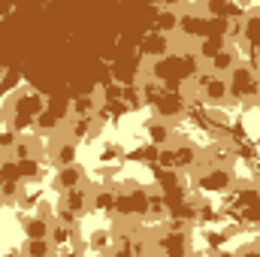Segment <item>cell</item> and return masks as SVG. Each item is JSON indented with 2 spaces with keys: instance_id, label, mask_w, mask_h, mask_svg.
<instances>
[{
  "instance_id": "1",
  "label": "cell",
  "mask_w": 260,
  "mask_h": 257,
  "mask_svg": "<svg viewBox=\"0 0 260 257\" xmlns=\"http://www.w3.org/2000/svg\"><path fill=\"white\" fill-rule=\"evenodd\" d=\"M227 85H230L233 100H254L257 91H260L257 70H254L251 64H236V70L227 76Z\"/></svg>"
},
{
  "instance_id": "2",
  "label": "cell",
  "mask_w": 260,
  "mask_h": 257,
  "mask_svg": "<svg viewBox=\"0 0 260 257\" xmlns=\"http://www.w3.org/2000/svg\"><path fill=\"white\" fill-rule=\"evenodd\" d=\"M194 82H197V88L203 91V103H209V106H227V103H233V94H230L227 79L212 76V73L206 70V73L197 76Z\"/></svg>"
},
{
  "instance_id": "3",
  "label": "cell",
  "mask_w": 260,
  "mask_h": 257,
  "mask_svg": "<svg viewBox=\"0 0 260 257\" xmlns=\"http://www.w3.org/2000/svg\"><path fill=\"white\" fill-rule=\"evenodd\" d=\"M233 185V170L230 167H203V173L197 176V188L206 194L227 191Z\"/></svg>"
},
{
  "instance_id": "4",
  "label": "cell",
  "mask_w": 260,
  "mask_h": 257,
  "mask_svg": "<svg viewBox=\"0 0 260 257\" xmlns=\"http://www.w3.org/2000/svg\"><path fill=\"white\" fill-rule=\"evenodd\" d=\"M157 251L167 257H191L188 233H182V230H164L157 236Z\"/></svg>"
},
{
  "instance_id": "5",
  "label": "cell",
  "mask_w": 260,
  "mask_h": 257,
  "mask_svg": "<svg viewBox=\"0 0 260 257\" xmlns=\"http://www.w3.org/2000/svg\"><path fill=\"white\" fill-rule=\"evenodd\" d=\"M76 151H79V142H73L67 133L61 139L55 136L52 145H49V160H52L58 170H61V167H73V164H76Z\"/></svg>"
},
{
  "instance_id": "6",
  "label": "cell",
  "mask_w": 260,
  "mask_h": 257,
  "mask_svg": "<svg viewBox=\"0 0 260 257\" xmlns=\"http://www.w3.org/2000/svg\"><path fill=\"white\" fill-rule=\"evenodd\" d=\"M179 115H185V97L176 94V91H164L160 100L154 103V118L170 121V118H179Z\"/></svg>"
},
{
  "instance_id": "7",
  "label": "cell",
  "mask_w": 260,
  "mask_h": 257,
  "mask_svg": "<svg viewBox=\"0 0 260 257\" xmlns=\"http://www.w3.org/2000/svg\"><path fill=\"white\" fill-rule=\"evenodd\" d=\"M206 15H200L197 9H182V18H179V34L185 40H203L206 37Z\"/></svg>"
},
{
  "instance_id": "8",
  "label": "cell",
  "mask_w": 260,
  "mask_h": 257,
  "mask_svg": "<svg viewBox=\"0 0 260 257\" xmlns=\"http://www.w3.org/2000/svg\"><path fill=\"white\" fill-rule=\"evenodd\" d=\"M82 182H85V170L79 167V164H73V167H61V170H55V179H52V188L55 191H73V188H82Z\"/></svg>"
},
{
  "instance_id": "9",
  "label": "cell",
  "mask_w": 260,
  "mask_h": 257,
  "mask_svg": "<svg viewBox=\"0 0 260 257\" xmlns=\"http://www.w3.org/2000/svg\"><path fill=\"white\" fill-rule=\"evenodd\" d=\"M67 109L70 106H46V112L34 121V127H37V133H58L61 130V121H64V115H67Z\"/></svg>"
},
{
  "instance_id": "10",
  "label": "cell",
  "mask_w": 260,
  "mask_h": 257,
  "mask_svg": "<svg viewBox=\"0 0 260 257\" xmlns=\"http://www.w3.org/2000/svg\"><path fill=\"white\" fill-rule=\"evenodd\" d=\"M91 194H94V191H88L85 185H82V188H73V191H67V194H64L61 206H67V209H70V212L79 218V215L91 212Z\"/></svg>"
},
{
  "instance_id": "11",
  "label": "cell",
  "mask_w": 260,
  "mask_h": 257,
  "mask_svg": "<svg viewBox=\"0 0 260 257\" xmlns=\"http://www.w3.org/2000/svg\"><path fill=\"white\" fill-rule=\"evenodd\" d=\"M236 64H239V58H236V49H221L212 61H209V73L212 76H221V79H227L233 70H236Z\"/></svg>"
},
{
  "instance_id": "12",
  "label": "cell",
  "mask_w": 260,
  "mask_h": 257,
  "mask_svg": "<svg viewBox=\"0 0 260 257\" xmlns=\"http://www.w3.org/2000/svg\"><path fill=\"white\" fill-rule=\"evenodd\" d=\"M142 49H145V55L148 58H154V61H167L170 58V52H173V43H170V37H164V34H151V37H145V43H142Z\"/></svg>"
},
{
  "instance_id": "13",
  "label": "cell",
  "mask_w": 260,
  "mask_h": 257,
  "mask_svg": "<svg viewBox=\"0 0 260 257\" xmlns=\"http://www.w3.org/2000/svg\"><path fill=\"white\" fill-rule=\"evenodd\" d=\"M200 160H203V151L191 145V142H182V145H176V170H197L200 167Z\"/></svg>"
},
{
  "instance_id": "14",
  "label": "cell",
  "mask_w": 260,
  "mask_h": 257,
  "mask_svg": "<svg viewBox=\"0 0 260 257\" xmlns=\"http://www.w3.org/2000/svg\"><path fill=\"white\" fill-rule=\"evenodd\" d=\"M145 133H148V139H151V145H154V148H164V145H170V142H173V127H170L167 121H160V118L145 121Z\"/></svg>"
},
{
  "instance_id": "15",
  "label": "cell",
  "mask_w": 260,
  "mask_h": 257,
  "mask_svg": "<svg viewBox=\"0 0 260 257\" xmlns=\"http://www.w3.org/2000/svg\"><path fill=\"white\" fill-rule=\"evenodd\" d=\"M94 133H97V118H70V124H67V136L73 142H82Z\"/></svg>"
},
{
  "instance_id": "16",
  "label": "cell",
  "mask_w": 260,
  "mask_h": 257,
  "mask_svg": "<svg viewBox=\"0 0 260 257\" xmlns=\"http://www.w3.org/2000/svg\"><path fill=\"white\" fill-rule=\"evenodd\" d=\"M179 18H182V9H176V6H160V12H157V34H164V37H170L173 30H179Z\"/></svg>"
},
{
  "instance_id": "17",
  "label": "cell",
  "mask_w": 260,
  "mask_h": 257,
  "mask_svg": "<svg viewBox=\"0 0 260 257\" xmlns=\"http://www.w3.org/2000/svg\"><path fill=\"white\" fill-rule=\"evenodd\" d=\"M136 88H139L142 106H154V103L160 100V94L167 91V88H164V82H157V79H151V76H145V79H142V82H139Z\"/></svg>"
},
{
  "instance_id": "18",
  "label": "cell",
  "mask_w": 260,
  "mask_h": 257,
  "mask_svg": "<svg viewBox=\"0 0 260 257\" xmlns=\"http://www.w3.org/2000/svg\"><path fill=\"white\" fill-rule=\"evenodd\" d=\"M52 233V221L40 218V215H24V236L27 239H49Z\"/></svg>"
},
{
  "instance_id": "19",
  "label": "cell",
  "mask_w": 260,
  "mask_h": 257,
  "mask_svg": "<svg viewBox=\"0 0 260 257\" xmlns=\"http://www.w3.org/2000/svg\"><path fill=\"white\" fill-rule=\"evenodd\" d=\"M91 212L115 215V191L112 188H100V191L91 194Z\"/></svg>"
},
{
  "instance_id": "20",
  "label": "cell",
  "mask_w": 260,
  "mask_h": 257,
  "mask_svg": "<svg viewBox=\"0 0 260 257\" xmlns=\"http://www.w3.org/2000/svg\"><path fill=\"white\" fill-rule=\"evenodd\" d=\"M37 154H40L37 139H30V136H18V139H15V145H12V160H15V164L30 160V157H37Z\"/></svg>"
},
{
  "instance_id": "21",
  "label": "cell",
  "mask_w": 260,
  "mask_h": 257,
  "mask_svg": "<svg viewBox=\"0 0 260 257\" xmlns=\"http://www.w3.org/2000/svg\"><path fill=\"white\" fill-rule=\"evenodd\" d=\"M94 109H97V100H94L91 94H82V97H76V100L70 103L73 118H94Z\"/></svg>"
},
{
  "instance_id": "22",
  "label": "cell",
  "mask_w": 260,
  "mask_h": 257,
  "mask_svg": "<svg viewBox=\"0 0 260 257\" xmlns=\"http://www.w3.org/2000/svg\"><path fill=\"white\" fill-rule=\"evenodd\" d=\"M55 254V245L49 239H27L24 248H21V257H52Z\"/></svg>"
},
{
  "instance_id": "23",
  "label": "cell",
  "mask_w": 260,
  "mask_h": 257,
  "mask_svg": "<svg viewBox=\"0 0 260 257\" xmlns=\"http://www.w3.org/2000/svg\"><path fill=\"white\" fill-rule=\"evenodd\" d=\"M15 179L24 185V182H37L40 179V157H30V160H21L15 164Z\"/></svg>"
},
{
  "instance_id": "24",
  "label": "cell",
  "mask_w": 260,
  "mask_h": 257,
  "mask_svg": "<svg viewBox=\"0 0 260 257\" xmlns=\"http://www.w3.org/2000/svg\"><path fill=\"white\" fill-rule=\"evenodd\" d=\"M88 242H91V248H94V251L106 254V251H109V248L115 245V233H112V230H94Z\"/></svg>"
},
{
  "instance_id": "25",
  "label": "cell",
  "mask_w": 260,
  "mask_h": 257,
  "mask_svg": "<svg viewBox=\"0 0 260 257\" xmlns=\"http://www.w3.org/2000/svg\"><path fill=\"white\" fill-rule=\"evenodd\" d=\"M73 236H76V230H70V227H64V224H52V233H49V242L55 245V248H64V245H70L73 242Z\"/></svg>"
},
{
  "instance_id": "26",
  "label": "cell",
  "mask_w": 260,
  "mask_h": 257,
  "mask_svg": "<svg viewBox=\"0 0 260 257\" xmlns=\"http://www.w3.org/2000/svg\"><path fill=\"white\" fill-rule=\"evenodd\" d=\"M21 197V182L18 179H0V200L3 203H18Z\"/></svg>"
},
{
  "instance_id": "27",
  "label": "cell",
  "mask_w": 260,
  "mask_h": 257,
  "mask_svg": "<svg viewBox=\"0 0 260 257\" xmlns=\"http://www.w3.org/2000/svg\"><path fill=\"white\" fill-rule=\"evenodd\" d=\"M221 49H224V40H221V37H203V46H200V58L212 61V58H215Z\"/></svg>"
},
{
  "instance_id": "28",
  "label": "cell",
  "mask_w": 260,
  "mask_h": 257,
  "mask_svg": "<svg viewBox=\"0 0 260 257\" xmlns=\"http://www.w3.org/2000/svg\"><path fill=\"white\" fill-rule=\"evenodd\" d=\"M157 164H160L164 170H176V145L157 148Z\"/></svg>"
},
{
  "instance_id": "29",
  "label": "cell",
  "mask_w": 260,
  "mask_h": 257,
  "mask_svg": "<svg viewBox=\"0 0 260 257\" xmlns=\"http://www.w3.org/2000/svg\"><path fill=\"white\" fill-rule=\"evenodd\" d=\"M148 215H154V218H160V215H167V200H164V194H148Z\"/></svg>"
},
{
  "instance_id": "30",
  "label": "cell",
  "mask_w": 260,
  "mask_h": 257,
  "mask_svg": "<svg viewBox=\"0 0 260 257\" xmlns=\"http://www.w3.org/2000/svg\"><path fill=\"white\" fill-rule=\"evenodd\" d=\"M115 215H118V218H133L130 194H118V191H115Z\"/></svg>"
},
{
  "instance_id": "31",
  "label": "cell",
  "mask_w": 260,
  "mask_h": 257,
  "mask_svg": "<svg viewBox=\"0 0 260 257\" xmlns=\"http://www.w3.org/2000/svg\"><path fill=\"white\" fill-rule=\"evenodd\" d=\"M130 206H133V215H148V194L130 191Z\"/></svg>"
},
{
  "instance_id": "32",
  "label": "cell",
  "mask_w": 260,
  "mask_h": 257,
  "mask_svg": "<svg viewBox=\"0 0 260 257\" xmlns=\"http://www.w3.org/2000/svg\"><path fill=\"white\" fill-rule=\"evenodd\" d=\"M121 100L130 103V109H139L142 106V97H139V88L133 85V88H121Z\"/></svg>"
},
{
  "instance_id": "33",
  "label": "cell",
  "mask_w": 260,
  "mask_h": 257,
  "mask_svg": "<svg viewBox=\"0 0 260 257\" xmlns=\"http://www.w3.org/2000/svg\"><path fill=\"white\" fill-rule=\"evenodd\" d=\"M55 218H58V224H64V227H70V230H76V215H73L67 206H58Z\"/></svg>"
},
{
  "instance_id": "34",
  "label": "cell",
  "mask_w": 260,
  "mask_h": 257,
  "mask_svg": "<svg viewBox=\"0 0 260 257\" xmlns=\"http://www.w3.org/2000/svg\"><path fill=\"white\" fill-rule=\"evenodd\" d=\"M18 206H21L24 212H30V209H37V206H40V197H37V194H30V191H21Z\"/></svg>"
},
{
  "instance_id": "35",
  "label": "cell",
  "mask_w": 260,
  "mask_h": 257,
  "mask_svg": "<svg viewBox=\"0 0 260 257\" xmlns=\"http://www.w3.org/2000/svg\"><path fill=\"white\" fill-rule=\"evenodd\" d=\"M230 27H227V37L230 40H239L242 34H245V21H227Z\"/></svg>"
},
{
  "instance_id": "36",
  "label": "cell",
  "mask_w": 260,
  "mask_h": 257,
  "mask_svg": "<svg viewBox=\"0 0 260 257\" xmlns=\"http://www.w3.org/2000/svg\"><path fill=\"white\" fill-rule=\"evenodd\" d=\"M118 154H121V151H118V145H115V142H106V148L100 151V160L106 164V160H115Z\"/></svg>"
},
{
  "instance_id": "37",
  "label": "cell",
  "mask_w": 260,
  "mask_h": 257,
  "mask_svg": "<svg viewBox=\"0 0 260 257\" xmlns=\"http://www.w3.org/2000/svg\"><path fill=\"white\" fill-rule=\"evenodd\" d=\"M236 257H260V245H242Z\"/></svg>"
},
{
  "instance_id": "38",
  "label": "cell",
  "mask_w": 260,
  "mask_h": 257,
  "mask_svg": "<svg viewBox=\"0 0 260 257\" xmlns=\"http://www.w3.org/2000/svg\"><path fill=\"white\" fill-rule=\"evenodd\" d=\"M34 215H40V218H46V221H52V215H55V212H52V206H49V203H40Z\"/></svg>"
},
{
  "instance_id": "39",
  "label": "cell",
  "mask_w": 260,
  "mask_h": 257,
  "mask_svg": "<svg viewBox=\"0 0 260 257\" xmlns=\"http://www.w3.org/2000/svg\"><path fill=\"white\" fill-rule=\"evenodd\" d=\"M3 257H21V254L18 251H9V254H3Z\"/></svg>"
},
{
  "instance_id": "40",
  "label": "cell",
  "mask_w": 260,
  "mask_h": 257,
  "mask_svg": "<svg viewBox=\"0 0 260 257\" xmlns=\"http://www.w3.org/2000/svg\"><path fill=\"white\" fill-rule=\"evenodd\" d=\"M197 257H215V254H197Z\"/></svg>"
},
{
  "instance_id": "41",
  "label": "cell",
  "mask_w": 260,
  "mask_h": 257,
  "mask_svg": "<svg viewBox=\"0 0 260 257\" xmlns=\"http://www.w3.org/2000/svg\"><path fill=\"white\" fill-rule=\"evenodd\" d=\"M154 257H167V254H160V251H157V254H154Z\"/></svg>"
},
{
  "instance_id": "42",
  "label": "cell",
  "mask_w": 260,
  "mask_h": 257,
  "mask_svg": "<svg viewBox=\"0 0 260 257\" xmlns=\"http://www.w3.org/2000/svg\"><path fill=\"white\" fill-rule=\"evenodd\" d=\"M0 157H3V145H0Z\"/></svg>"
},
{
  "instance_id": "43",
  "label": "cell",
  "mask_w": 260,
  "mask_h": 257,
  "mask_svg": "<svg viewBox=\"0 0 260 257\" xmlns=\"http://www.w3.org/2000/svg\"><path fill=\"white\" fill-rule=\"evenodd\" d=\"M106 257H112V254H106Z\"/></svg>"
},
{
  "instance_id": "44",
  "label": "cell",
  "mask_w": 260,
  "mask_h": 257,
  "mask_svg": "<svg viewBox=\"0 0 260 257\" xmlns=\"http://www.w3.org/2000/svg\"><path fill=\"white\" fill-rule=\"evenodd\" d=\"M0 203H3V200H0Z\"/></svg>"
}]
</instances>
